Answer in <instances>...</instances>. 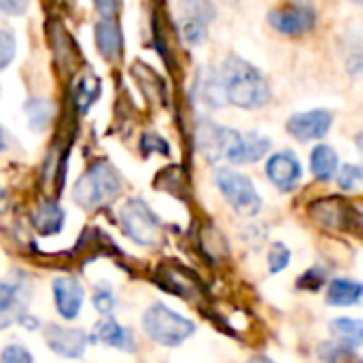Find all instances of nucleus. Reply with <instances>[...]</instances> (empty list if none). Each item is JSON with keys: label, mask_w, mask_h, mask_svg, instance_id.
Listing matches in <instances>:
<instances>
[{"label": "nucleus", "mask_w": 363, "mask_h": 363, "mask_svg": "<svg viewBox=\"0 0 363 363\" xmlns=\"http://www.w3.org/2000/svg\"><path fill=\"white\" fill-rule=\"evenodd\" d=\"M247 363H274V362H270L268 357H253L251 362H247Z\"/></svg>", "instance_id": "c9c22d12"}, {"label": "nucleus", "mask_w": 363, "mask_h": 363, "mask_svg": "<svg viewBox=\"0 0 363 363\" xmlns=\"http://www.w3.org/2000/svg\"><path fill=\"white\" fill-rule=\"evenodd\" d=\"M353 2H362V0H353Z\"/></svg>", "instance_id": "4c0bfd02"}, {"label": "nucleus", "mask_w": 363, "mask_h": 363, "mask_svg": "<svg viewBox=\"0 0 363 363\" xmlns=\"http://www.w3.org/2000/svg\"><path fill=\"white\" fill-rule=\"evenodd\" d=\"M328 281V274H325V270L323 268H319V266H315V268H311L308 272H304L302 277H300V281H298V287L300 289H311V291H317L323 283Z\"/></svg>", "instance_id": "c756f323"}, {"label": "nucleus", "mask_w": 363, "mask_h": 363, "mask_svg": "<svg viewBox=\"0 0 363 363\" xmlns=\"http://www.w3.org/2000/svg\"><path fill=\"white\" fill-rule=\"evenodd\" d=\"M223 100L240 108H259L270 100V87L262 72L249 62L232 55L217 74Z\"/></svg>", "instance_id": "f257e3e1"}, {"label": "nucleus", "mask_w": 363, "mask_h": 363, "mask_svg": "<svg viewBox=\"0 0 363 363\" xmlns=\"http://www.w3.org/2000/svg\"><path fill=\"white\" fill-rule=\"evenodd\" d=\"M215 181H217V187L223 194V198L230 202V206L240 217H253L262 211V198L255 191L249 177H245L236 170L221 168V170H217Z\"/></svg>", "instance_id": "39448f33"}, {"label": "nucleus", "mask_w": 363, "mask_h": 363, "mask_svg": "<svg viewBox=\"0 0 363 363\" xmlns=\"http://www.w3.org/2000/svg\"><path fill=\"white\" fill-rule=\"evenodd\" d=\"M311 170L319 181H330L338 170V155L330 145H319L311 153Z\"/></svg>", "instance_id": "412c9836"}, {"label": "nucleus", "mask_w": 363, "mask_h": 363, "mask_svg": "<svg viewBox=\"0 0 363 363\" xmlns=\"http://www.w3.org/2000/svg\"><path fill=\"white\" fill-rule=\"evenodd\" d=\"M143 330L153 342L162 347H179L194 336L196 325L170 311L166 304H153L143 315Z\"/></svg>", "instance_id": "7ed1b4c3"}, {"label": "nucleus", "mask_w": 363, "mask_h": 363, "mask_svg": "<svg viewBox=\"0 0 363 363\" xmlns=\"http://www.w3.org/2000/svg\"><path fill=\"white\" fill-rule=\"evenodd\" d=\"M6 208V196H4V191L0 189V213Z\"/></svg>", "instance_id": "f704fd0d"}, {"label": "nucleus", "mask_w": 363, "mask_h": 363, "mask_svg": "<svg viewBox=\"0 0 363 363\" xmlns=\"http://www.w3.org/2000/svg\"><path fill=\"white\" fill-rule=\"evenodd\" d=\"M330 330H332L338 345H342V347H347L351 351H357L362 347L363 323L359 319H347V317L334 319L330 323Z\"/></svg>", "instance_id": "aec40b11"}, {"label": "nucleus", "mask_w": 363, "mask_h": 363, "mask_svg": "<svg viewBox=\"0 0 363 363\" xmlns=\"http://www.w3.org/2000/svg\"><path fill=\"white\" fill-rule=\"evenodd\" d=\"M270 149V140L259 134H240L232 130L230 140L225 145L223 160L232 164H253L262 160Z\"/></svg>", "instance_id": "6e6552de"}, {"label": "nucleus", "mask_w": 363, "mask_h": 363, "mask_svg": "<svg viewBox=\"0 0 363 363\" xmlns=\"http://www.w3.org/2000/svg\"><path fill=\"white\" fill-rule=\"evenodd\" d=\"M268 19L274 30L289 34V36L306 34L317 23L315 11L308 4H287V6L274 9V11H270Z\"/></svg>", "instance_id": "423d86ee"}, {"label": "nucleus", "mask_w": 363, "mask_h": 363, "mask_svg": "<svg viewBox=\"0 0 363 363\" xmlns=\"http://www.w3.org/2000/svg\"><path fill=\"white\" fill-rule=\"evenodd\" d=\"M94 308L102 317H108L113 313V308H115V296H113V291H111L108 285H102V287L96 289V294H94Z\"/></svg>", "instance_id": "bb28decb"}, {"label": "nucleus", "mask_w": 363, "mask_h": 363, "mask_svg": "<svg viewBox=\"0 0 363 363\" xmlns=\"http://www.w3.org/2000/svg\"><path fill=\"white\" fill-rule=\"evenodd\" d=\"M119 191H121V179L117 170L108 162H96L77 181L72 196L79 206L87 211H96L111 204L119 196Z\"/></svg>", "instance_id": "f03ea898"}, {"label": "nucleus", "mask_w": 363, "mask_h": 363, "mask_svg": "<svg viewBox=\"0 0 363 363\" xmlns=\"http://www.w3.org/2000/svg\"><path fill=\"white\" fill-rule=\"evenodd\" d=\"M332 128V115L328 111H306L298 113L287 121V130L294 138L306 143V140H319L323 138Z\"/></svg>", "instance_id": "f8f14e48"}, {"label": "nucleus", "mask_w": 363, "mask_h": 363, "mask_svg": "<svg viewBox=\"0 0 363 363\" xmlns=\"http://www.w3.org/2000/svg\"><path fill=\"white\" fill-rule=\"evenodd\" d=\"M45 342L55 355L66 357V359H79V357H83L89 338L83 330L60 328V325L51 323L45 328Z\"/></svg>", "instance_id": "1a4fd4ad"}, {"label": "nucleus", "mask_w": 363, "mask_h": 363, "mask_svg": "<svg viewBox=\"0 0 363 363\" xmlns=\"http://www.w3.org/2000/svg\"><path fill=\"white\" fill-rule=\"evenodd\" d=\"M266 174L274 187H279L281 191H291L302 177V166L291 151H281L268 160Z\"/></svg>", "instance_id": "ddd939ff"}, {"label": "nucleus", "mask_w": 363, "mask_h": 363, "mask_svg": "<svg viewBox=\"0 0 363 363\" xmlns=\"http://www.w3.org/2000/svg\"><path fill=\"white\" fill-rule=\"evenodd\" d=\"M119 223L123 234L140 247H155L162 238V225L147 202L132 198L119 211Z\"/></svg>", "instance_id": "20e7f679"}, {"label": "nucleus", "mask_w": 363, "mask_h": 363, "mask_svg": "<svg viewBox=\"0 0 363 363\" xmlns=\"http://www.w3.org/2000/svg\"><path fill=\"white\" fill-rule=\"evenodd\" d=\"M96 45L106 60H119L123 49V36L113 19H102L96 26Z\"/></svg>", "instance_id": "f3484780"}, {"label": "nucleus", "mask_w": 363, "mask_h": 363, "mask_svg": "<svg viewBox=\"0 0 363 363\" xmlns=\"http://www.w3.org/2000/svg\"><path fill=\"white\" fill-rule=\"evenodd\" d=\"M51 291H53V304L57 315L64 321H74L85 300V291L81 283L72 277H57L51 283Z\"/></svg>", "instance_id": "9d476101"}, {"label": "nucleus", "mask_w": 363, "mask_h": 363, "mask_svg": "<svg viewBox=\"0 0 363 363\" xmlns=\"http://www.w3.org/2000/svg\"><path fill=\"white\" fill-rule=\"evenodd\" d=\"M181 11H183V17H191L204 23H208L215 17V9L206 0H183Z\"/></svg>", "instance_id": "393cba45"}, {"label": "nucleus", "mask_w": 363, "mask_h": 363, "mask_svg": "<svg viewBox=\"0 0 363 363\" xmlns=\"http://www.w3.org/2000/svg\"><path fill=\"white\" fill-rule=\"evenodd\" d=\"M30 304V287L23 281H0V330L17 323Z\"/></svg>", "instance_id": "0eeeda50"}, {"label": "nucleus", "mask_w": 363, "mask_h": 363, "mask_svg": "<svg viewBox=\"0 0 363 363\" xmlns=\"http://www.w3.org/2000/svg\"><path fill=\"white\" fill-rule=\"evenodd\" d=\"M311 213L325 228H349L351 225V219H359V213L355 208H351L347 202L338 200V198H330V200L315 202V206L311 208Z\"/></svg>", "instance_id": "4468645a"}, {"label": "nucleus", "mask_w": 363, "mask_h": 363, "mask_svg": "<svg viewBox=\"0 0 363 363\" xmlns=\"http://www.w3.org/2000/svg\"><path fill=\"white\" fill-rule=\"evenodd\" d=\"M362 168L349 164V166H345V168L338 172V185H340V189H345V191H353V189H357V187L362 185Z\"/></svg>", "instance_id": "cd10ccee"}, {"label": "nucleus", "mask_w": 363, "mask_h": 363, "mask_svg": "<svg viewBox=\"0 0 363 363\" xmlns=\"http://www.w3.org/2000/svg\"><path fill=\"white\" fill-rule=\"evenodd\" d=\"M140 151L145 155H151V153H162V155H168L170 153V147L168 143L157 136V134H143L140 138Z\"/></svg>", "instance_id": "c85d7f7f"}, {"label": "nucleus", "mask_w": 363, "mask_h": 363, "mask_svg": "<svg viewBox=\"0 0 363 363\" xmlns=\"http://www.w3.org/2000/svg\"><path fill=\"white\" fill-rule=\"evenodd\" d=\"M179 28H181V36L185 43L189 45H200L206 40V23L204 21H198V19H191V17H183L179 21Z\"/></svg>", "instance_id": "5701e85b"}, {"label": "nucleus", "mask_w": 363, "mask_h": 363, "mask_svg": "<svg viewBox=\"0 0 363 363\" xmlns=\"http://www.w3.org/2000/svg\"><path fill=\"white\" fill-rule=\"evenodd\" d=\"M0 363H34L32 355L26 347L19 345H9L2 353H0Z\"/></svg>", "instance_id": "7c9ffc66"}, {"label": "nucleus", "mask_w": 363, "mask_h": 363, "mask_svg": "<svg viewBox=\"0 0 363 363\" xmlns=\"http://www.w3.org/2000/svg\"><path fill=\"white\" fill-rule=\"evenodd\" d=\"M91 342H100V345H106V347H115L119 351H130L134 353L136 351V342H134V336L128 328L119 325L111 315L104 317L91 332V336H87Z\"/></svg>", "instance_id": "2eb2a0df"}, {"label": "nucleus", "mask_w": 363, "mask_h": 363, "mask_svg": "<svg viewBox=\"0 0 363 363\" xmlns=\"http://www.w3.org/2000/svg\"><path fill=\"white\" fill-rule=\"evenodd\" d=\"M26 11L23 0H0V15H19Z\"/></svg>", "instance_id": "72a5a7b5"}, {"label": "nucleus", "mask_w": 363, "mask_h": 363, "mask_svg": "<svg viewBox=\"0 0 363 363\" xmlns=\"http://www.w3.org/2000/svg\"><path fill=\"white\" fill-rule=\"evenodd\" d=\"M98 94H100V83H98V79L87 74V77L79 83V87H77V104H79V108H81V111H87V108L94 104V100L98 98Z\"/></svg>", "instance_id": "b1692460"}, {"label": "nucleus", "mask_w": 363, "mask_h": 363, "mask_svg": "<svg viewBox=\"0 0 363 363\" xmlns=\"http://www.w3.org/2000/svg\"><path fill=\"white\" fill-rule=\"evenodd\" d=\"M94 4L104 19H113L121 6V0H94Z\"/></svg>", "instance_id": "473e14b6"}, {"label": "nucleus", "mask_w": 363, "mask_h": 363, "mask_svg": "<svg viewBox=\"0 0 363 363\" xmlns=\"http://www.w3.org/2000/svg\"><path fill=\"white\" fill-rule=\"evenodd\" d=\"M289 259H291V253L283 242H277V245L270 247V251H268V268H270L272 274L283 272L289 266Z\"/></svg>", "instance_id": "a878e982"}, {"label": "nucleus", "mask_w": 363, "mask_h": 363, "mask_svg": "<svg viewBox=\"0 0 363 363\" xmlns=\"http://www.w3.org/2000/svg\"><path fill=\"white\" fill-rule=\"evenodd\" d=\"M157 283L181 298H196L200 291L198 279L181 266H164L157 272Z\"/></svg>", "instance_id": "dca6fc26"}, {"label": "nucleus", "mask_w": 363, "mask_h": 363, "mask_svg": "<svg viewBox=\"0 0 363 363\" xmlns=\"http://www.w3.org/2000/svg\"><path fill=\"white\" fill-rule=\"evenodd\" d=\"M4 149H6V140H4V132L0 128V151H4Z\"/></svg>", "instance_id": "e433bc0d"}, {"label": "nucleus", "mask_w": 363, "mask_h": 363, "mask_svg": "<svg viewBox=\"0 0 363 363\" xmlns=\"http://www.w3.org/2000/svg\"><path fill=\"white\" fill-rule=\"evenodd\" d=\"M355 353L357 351H351L338 342H323L319 347V357L323 363H362Z\"/></svg>", "instance_id": "4be33fe9"}, {"label": "nucleus", "mask_w": 363, "mask_h": 363, "mask_svg": "<svg viewBox=\"0 0 363 363\" xmlns=\"http://www.w3.org/2000/svg\"><path fill=\"white\" fill-rule=\"evenodd\" d=\"M13 57H15V38L11 32L0 30V70L6 68Z\"/></svg>", "instance_id": "2f4dec72"}, {"label": "nucleus", "mask_w": 363, "mask_h": 363, "mask_svg": "<svg viewBox=\"0 0 363 363\" xmlns=\"http://www.w3.org/2000/svg\"><path fill=\"white\" fill-rule=\"evenodd\" d=\"M362 283L353 279H334L328 287V304L332 306H355L362 302Z\"/></svg>", "instance_id": "6ab92c4d"}, {"label": "nucleus", "mask_w": 363, "mask_h": 363, "mask_svg": "<svg viewBox=\"0 0 363 363\" xmlns=\"http://www.w3.org/2000/svg\"><path fill=\"white\" fill-rule=\"evenodd\" d=\"M230 134H232L230 128L217 125L215 121L200 117L198 128H196V143H198L200 153H202L208 162H219V160H223V153H225V145H228V140H230Z\"/></svg>", "instance_id": "9b49d317"}, {"label": "nucleus", "mask_w": 363, "mask_h": 363, "mask_svg": "<svg viewBox=\"0 0 363 363\" xmlns=\"http://www.w3.org/2000/svg\"><path fill=\"white\" fill-rule=\"evenodd\" d=\"M32 225L40 236H51L57 234L64 228V211L55 202H43L34 215H32Z\"/></svg>", "instance_id": "a211bd4d"}]
</instances>
